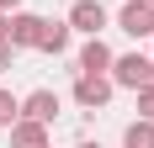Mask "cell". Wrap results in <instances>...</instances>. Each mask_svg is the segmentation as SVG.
<instances>
[{"instance_id":"1","label":"cell","mask_w":154,"mask_h":148,"mask_svg":"<svg viewBox=\"0 0 154 148\" xmlns=\"http://www.w3.org/2000/svg\"><path fill=\"white\" fill-rule=\"evenodd\" d=\"M106 74H112V85H122V90H143L154 79V58H143V53H117Z\"/></svg>"},{"instance_id":"2","label":"cell","mask_w":154,"mask_h":148,"mask_svg":"<svg viewBox=\"0 0 154 148\" xmlns=\"http://www.w3.org/2000/svg\"><path fill=\"white\" fill-rule=\"evenodd\" d=\"M106 5H101V0H75V5H69V27L75 32H85V37H101V32H106Z\"/></svg>"},{"instance_id":"3","label":"cell","mask_w":154,"mask_h":148,"mask_svg":"<svg viewBox=\"0 0 154 148\" xmlns=\"http://www.w3.org/2000/svg\"><path fill=\"white\" fill-rule=\"evenodd\" d=\"M112 90H117L112 74H80V79H75V101L85 106V111H101V106L112 101Z\"/></svg>"},{"instance_id":"4","label":"cell","mask_w":154,"mask_h":148,"mask_svg":"<svg viewBox=\"0 0 154 148\" xmlns=\"http://www.w3.org/2000/svg\"><path fill=\"white\" fill-rule=\"evenodd\" d=\"M117 27L128 37H154V0H128L117 11Z\"/></svg>"},{"instance_id":"5","label":"cell","mask_w":154,"mask_h":148,"mask_svg":"<svg viewBox=\"0 0 154 148\" xmlns=\"http://www.w3.org/2000/svg\"><path fill=\"white\" fill-rule=\"evenodd\" d=\"M43 21L48 16H37V11H11V48L21 53V48H37V37H43Z\"/></svg>"},{"instance_id":"6","label":"cell","mask_w":154,"mask_h":148,"mask_svg":"<svg viewBox=\"0 0 154 148\" xmlns=\"http://www.w3.org/2000/svg\"><path fill=\"white\" fill-rule=\"evenodd\" d=\"M5 132H11V148H43V143H48V122L16 117L11 127H5Z\"/></svg>"},{"instance_id":"7","label":"cell","mask_w":154,"mask_h":148,"mask_svg":"<svg viewBox=\"0 0 154 148\" xmlns=\"http://www.w3.org/2000/svg\"><path fill=\"white\" fill-rule=\"evenodd\" d=\"M112 58H117V53H112L101 37H85V48H80V74H106Z\"/></svg>"},{"instance_id":"8","label":"cell","mask_w":154,"mask_h":148,"mask_svg":"<svg viewBox=\"0 0 154 148\" xmlns=\"http://www.w3.org/2000/svg\"><path fill=\"white\" fill-rule=\"evenodd\" d=\"M21 117L48 122V127H53V117H59V95H53V90H32L27 101H21Z\"/></svg>"},{"instance_id":"9","label":"cell","mask_w":154,"mask_h":148,"mask_svg":"<svg viewBox=\"0 0 154 148\" xmlns=\"http://www.w3.org/2000/svg\"><path fill=\"white\" fill-rule=\"evenodd\" d=\"M69 37H75V27H69V21H43L37 48H43V53H64V48H69Z\"/></svg>"},{"instance_id":"10","label":"cell","mask_w":154,"mask_h":148,"mask_svg":"<svg viewBox=\"0 0 154 148\" xmlns=\"http://www.w3.org/2000/svg\"><path fill=\"white\" fill-rule=\"evenodd\" d=\"M122 148H154V122H128V132H122Z\"/></svg>"},{"instance_id":"11","label":"cell","mask_w":154,"mask_h":148,"mask_svg":"<svg viewBox=\"0 0 154 148\" xmlns=\"http://www.w3.org/2000/svg\"><path fill=\"white\" fill-rule=\"evenodd\" d=\"M16 117H21V101H16L11 90H0V127H11Z\"/></svg>"},{"instance_id":"12","label":"cell","mask_w":154,"mask_h":148,"mask_svg":"<svg viewBox=\"0 0 154 148\" xmlns=\"http://www.w3.org/2000/svg\"><path fill=\"white\" fill-rule=\"evenodd\" d=\"M133 95H138V117H143V122H154V79H149L143 90H133Z\"/></svg>"},{"instance_id":"13","label":"cell","mask_w":154,"mask_h":148,"mask_svg":"<svg viewBox=\"0 0 154 148\" xmlns=\"http://www.w3.org/2000/svg\"><path fill=\"white\" fill-rule=\"evenodd\" d=\"M11 64H16V48H11V37H0V74L11 69Z\"/></svg>"},{"instance_id":"14","label":"cell","mask_w":154,"mask_h":148,"mask_svg":"<svg viewBox=\"0 0 154 148\" xmlns=\"http://www.w3.org/2000/svg\"><path fill=\"white\" fill-rule=\"evenodd\" d=\"M5 32H11V11H0V37H5Z\"/></svg>"},{"instance_id":"15","label":"cell","mask_w":154,"mask_h":148,"mask_svg":"<svg viewBox=\"0 0 154 148\" xmlns=\"http://www.w3.org/2000/svg\"><path fill=\"white\" fill-rule=\"evenodd\" d=\"M0 11H21V0H0Z\"/></svg>"},{"instance_id":"16","label":"cell","mask_w":154,"mask_h":148,"mask_svg":"<svg viewBox=\"0 0 154 148\" xmlns=\"http://www.w3.org/2000/svg\"><path fill=\"white\" fill-rule=\"evenodd\" d=\"M75 148H101V143H75Z\"/></svg>"},{"instance_id":"17","label":"cell","mask_w":154,"mask_h":148,"mask_svg":"<svg viewBox=\"0 0 154 148\" xmlns=\"http://www.w3.org/2000/svg\"><path fill=\"white\" fill-rule=\"evenodd\" d=\"M43 148H48V143H43Z\"/></svg>"}]
</instances>
